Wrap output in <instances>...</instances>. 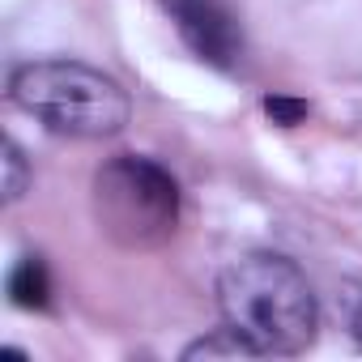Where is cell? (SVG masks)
Segmentation results:
<instances>
[{
    "mask_svg": "<svg viewBox=\"0 0 362 362\" xmlns=\"http://www.w3.org/2000/svg\"><path fill=\"white\" fill-rule=\"evenodd\" d=\"M222 324L260 358H294L320 332V303L307 273L281 252H247L218 277Z\"/></svg>",
    "mask_w": 362,
    "mask_h": 362,
    "instance_id": "6da1fadb",
    "label": "cell"
},
{
    "mask_svg": "<svg viewBox=\"0 0 362 362\" xmlns=\"http://www.w3.org/2000/svg\"><path fill=\"white\" fill-rule=\"evenodd\" d=\"M9 103L56 136L107 141L124 132L132 103L115 77L81 60H30L9 77Z\"/></svg>",
    "mask_w": 362,
    "mask_h": 362,
    "instance_id": "7a4b0ae2",
    "label": "cell"
},
{
    "mask_svg": "<svg viewBox=\"0 0 362 362\" xmlns=\"http://www.w3.org/2000/svg\"><path fill=\"white\" fill-rule=\"evenodd\" d=\"M90 209H94L98 230L115 247L153 252L179 226V184L153 158L119 153L94 170Z\"/></svg>",
    "mask_w": 362,
    "mask_h": 362,
    "instance_id": "3957f363",
    "label": "cell"
},
{
    "mask_svg": "<svg viewBox=\"0 0 362 362\" xmlns=\"http://www.w3.org/2000/svg\"><path fill=\"white\" fill-rule=\"evenodd\" d=\"M179 39H184V47L230 73L239 60H243V30H239V18L226 9V0H162Z\"/></svg>",
    "mask_w": 362,
    "mask_h": 362,
    "instance_id": "277c9868",
    "label": "cell"
},
{
    "mask_svg": "<svg viewBox=\"0 0 362 362\" xmlns=\"http://www.w3.org/2000/svg\"><path fill=\"white\" fill-rule=\"evenodd\" d=\"M9 298L22 311H43L52 303V277H47L43 256H22L9 269Z\"/></svg>",
    "mask_w": 362,
    "mask_h": 362,
    "instance_id": "5b68a950",
    "label": "cell"
},
{
    "mask_svg": "<svg viewBox=\"0 0 362 362\" xmlns=\"http://www.w3.org/2000/svg\"><path fill=\"white\" fill-rule=\"evenodd\" d=\"M201 358L209 362V358H260V354H256L235 328L222 324V328H214L209 337H201V341H192V345L184 349V362H201Z\"/></svg>",
    "mask_w": 362,
    "mask_h": 362,
    "instance_id": "8992f818",
    "label": "cell"
},
{
    "mask_svg": "<svg viewBox=\"0 0 362 362\" xmlns=\"http://www.w3.org/2000/svg\"><path fill=\"white\" fill-rule=\"evenodd\" d=\"M0 166H5V205H18L35 184V170H30V162H26V153L13 136H5V158H0Z\"/></svg>",
    "mask_w": 362,
    "mask_h": 362,
    "instance_id": "52a82bcc",
    "label": "cell"
},
{
    "mask_svg": "<svg viewBox=\"0 0 362 362\" xmlns=\"http://www.w3.org/2000/svg\"><path fill=\"white\" fill-rule=\"evenodd\" d=\"M307 111H311V107H307L303 98H286V94H269V98H264V115H269L273 124H281V128L303 124Z\"/></svg>",
    "mask_w": 362,
    "mask_h": 362,
    "instance_id": "ba28073f",
    "label": "cell"
}]
</instances>
